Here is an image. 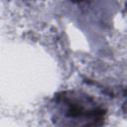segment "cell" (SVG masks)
<instances>
[{
  "mask_svg": "<svg viewBox=\"0 0 127 127\" xmlns=\"http://www.w3.org/2000/svg\"><path fill=\"white\" fill-rule=\"evenodd\" d=\"M56 119L68 120L73 125H101L106 115V109L100 106L90 96L81 92L62 91L53 99Z\"/></svg>",
  "mask_w": 127,
  "mask_h": 127,
  "instance_id": "cell-1",
  "label": "cell"
},
{
  "mask_svg": "<svg viewBox=\"0 0 127 127\" xmlns=\"http://www.w3.org/2000/svg\"><path fill=\"white\" fill-rule=\"evenodd\" d=\"M71 1H76V2H79V1H81V0H71Z\"/></svg>",
  "mask_w": 127,
  "mask_h": 127,
  "instance_id": "cell-2",
  "label": "cell"
}]
</instances>
